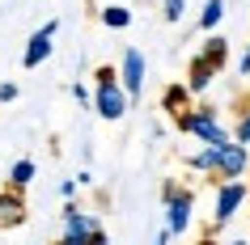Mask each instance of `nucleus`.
<instances>
[{"label":"nucleus","mask_w":250,"mask_h":245,"mask_svg":"<svg viewBox=\"0 0 250 245\" xmlns=\"http://www.w3.org/2000/svg\"><path fill=\"white\" fill-rule=\"evenodd\" d=\"M119 85L127 89L132 106L140 102V93H145V55L136 51V47H127V51H123V59H119Z\"/></svg>","instance_id":"obj_8"},{"label":"nucleus","mask_w":250,"mask_h":245,"mask_svg":"<svg viewBox=\"0 0 250 245\" xmlns=\"http://www.w3.org/2000/svg\"><path fill=\"white\" fill-rule=\"evenodd\" d=\"M250 199V182L242 178H221L216 182V211H212V232H221L229 220L242 211V203Z\"/></svg>","instance_id":"obj_2"},{"label":"nucleus","mask_w":250,"mask_h":245,"mask_svg":"<svg viewBox=\"0 0 250 245\" xmlns=\"http://www.w3.org/2000/svg\"><path fill=\"white\" fill-rule=\"evenodd\" d=\"M237 140H242V144H250V106L242 110V118H237Z\"/></svg>","instance_id":"obj_19"},{"label":"nucleus","mask_w":250,"mask_h":245,"mask_svg":"<svg viewBox=\"0 0 250 245\" xmlns=\"http://www.w3.org/2000/svg\"><path fill=\"white\" fill-rule=\"evenodd\" d=\"M98 17H102L106 30H127V26H132V9H123V4H106Z\"/></svg>","instance_id":"obj_15"},{"label":"nucleus","mask_w":250,"mask_h":245,"mask_svg":"<svg viewBox=\"0 0 250 245\" xmlns=\"http://www.w3.org/2000/svg\"><path fill=\"white\" fill-rule=\"evenodd\" d=\"M72 97H77L81 106H93V97H89V89H85V85H72Z\"/></svg>","instance_id":"obj_22"},{"label":"nucleus","mask_w":250,"mask_h":245,"mask_svg":"<svg viewBox=\"0 0 250 245\" xmlns=\"http://www.w3.org/2000/svg\"><path fill=\"white\" fill-rule=\"evenodd\" d=\"M55 34H60V21H42L34 34H30V42H26V51H21V64L26 68H39V64H47L51 59V51H55Z\"/></svg>","instance_id":"obj_7"},{"label":"nucleus","mask_w":250,"mask_h":245,"mask_svg":"<svg viewBox=\"0 0 250 245\" xmlns=\"http://www.w3.org/2000/svg\"><path fill=\"white\" fill-rule=\"evenodd\" d=\"M225 21V0H208L204 4V13H199V30L208 34V30H216Z\"/></svg>","instance_id":"obj_16"},{"label":"nucleus","mask_w":250,"mask_h":245,"mask_svg":"<svg viewBox=\"0 0 250 245\" xmlns=\"http://www.w3.org/2000/svg\"><path fill=\"white\" fill-rule=\"evenodd\" d=\"M127 106H132V97H127V89H123L119 80H110V85H93V106H89V110H98V118L119 123V118L127 114Z\"/></svg>","instance_id":"obj_5"},{"label":"nucleus","mask_w":250,"mask_h":245,"mask_svg":"<svg viewBox=\"0 0 250 245\" xmlns=\"http://www.w3.org/2000/svg\"><path fill=\"white\" fill-rule=\"evenodd\" d=\"M161 203H166V211H170L174 237L191 228V211H195V190H191V186H183V182H166V186H161Z\"/></svg>","instance_id":"obj_4"},{"label":"nucleus","mask_w":250,"mask_h":245,"mask_svg":"<svg viewBox=\"0 0 250 245\" xmlns=\"http://www.w3.org/2000/svg\"><path fill=\"white\" fill-rule=\"evenodd\" d=\"M237 72H242V76H250V51L237 55Z\"/></svg>","instance_id":"obj_23"},{"label":"nucleus","mask_w":250,"mask_h":245,"mask_svg":"<svg viewBox=\"0 0 250 245\" xmlns=\"http://www.w3.org/2000/svg\"><path fill=\"white\" fill-rule=\"evenodd\" d=\"M199 55H204V59H212L216 68H225V64H229V38H221V34H212V30H208V38H204Z\"/></svg>","instance_id":"obj_12"},{"label":"nucleus","mask_w":250,"mask_h":245,"mask_svg":"<svg viewBox=\"0 0 250 245\" xmlns=\"http://www.w3.org/2000/svg\"><path fill=\"white\" fill-rule=\"evenodd\" d=\"M216 72H221V68L212 64V59L195 55V59L187 64V89H191V93H204V89L212 85V80H216Z\"/></svg>","instance_id":"obj_9"},{"label":"nucleus","mask_w":250,"mask_h":245,"mask_svg":"<svg viewBox=\"0 0 250 245\" xmlns=\"http://www.w3.org/2000/svg\"><path fill=\"white\" fill-rule=\"evenodd\" d=\"M187 169H191V173H212V169H216V144H204L199 152H191L187 156Z\"/></svg>","instance_id":"obj_13"},{"label":"nucleus","mask_w":250,"mask_h":245,"mask_svg":"<svg viewBox=\"0 0 250 245\" xmlns=\"http://www.w3.org/2000/svg\"><path fill=\"white\" fill-rule=\"evenodd\" d=\"M9 102H17V85H13V80L0 85V106H9Z\"/></svg>","instance_id":"obj_20"},{"label":"nucleus","mask_w":250,"mask_h":245,"mask_svg":"<svg viewBox=\"0 0 250 245\" xmlns=\"http://www.w3.org/2000/svg\"><path fill=\"white\" fill-rule=\"evenodd\" d=\"M191 97H195V93L187 89V80L183 85H166V89H161V110H166V114H178V110L191 106Z\"/></svg>","instance_id":"obj_11"},{"label":"nucleus","mask_w":250,"mask_h":245,"mask_svg":"<svg viewBox=\"0 0 250 245\" xmlns=\"http://www.w3.org/2000/svg\"><path fill=\"white\" fill-rule=\"evenodd\" d=\"M250 169V152H246V144L242 140H225V144H216V182L221 178H242Z\"/></svg>","instance_id":"obj_6"},{"label":"nucleus","mask_w":250,"mask_h":245,"mask_svg":"<svg viewBox=\"0 0 250 245\" xmlns=\"http://www.w3.org/2000/svg\"><path fill=\"white\" fill-rule=\"evenodd\" d=\"M72 194H77V178H64L60 182V199H72Z\"/></svg>","instance_id":"obj_21"},{"label":"nucleus","mask_w":250,"mask_h":245,"mask_svg":"<svg viewBox=\"0 0 250 245\" xmlns=\"http://www.w3.org/2000/svg\"><path fill=\"white\" fill-rule=\"evenodd\" d=\"M26 220V199H21V190H9L0 194V228H17Z\"/></svg>","instance_id":"obj_10"},{"label":"nucleus","mask_w":250,"mask_h":245,"mask_svg":"<svg viewBox=\"0 0 250 245\" xmlns=\"http://www.w3.org/2000/svg\"><path fill=\"white\" fill-rule=\"evenodd\" d=\"M110 80H119V68L102 64V68H98V72H93V85H110Z\"/></svg>","instance_id":"obj_18"},{"label":"nucleus","mask_w":250,"mask_h":245,"mask_svg":"<svg viewBox=\"0 0 250 245\" xmlns=\"http://www.w3.org/2000/svg\"><path fill=\"white\" fill-rule=\"evenodd\" d=\"M174 127L187 131V135H195L199 144H225V140H233L229 131L221 127V110L216 106H187V110H178L174 114Z\"/></svg>","instance_id":"obj_1"},{"label":"nucleus","mask_w":250,"mask_h":245,"mask_svg":"<svg viewBox=\"0 0 250 245\" xmlns=\"http://www.w3.org/2000/svg\"><path fill=\"white\" fill-rule=\"evenodd\" d=\"M64 241H72V245H81V241L102 245V241H106V228L98 224V216L81 211L72 199H64Z\"/></svg>","instance_id":"obj_3"},{"label":"nucleus","mask_w":250,"mask_h":245,"mask_svg":"<svg viewBox=\"0 0 250 245\" xmlns=\"http://www.w3.org/2000/svg\"><path fill=\"white\" fill-rule=\"evenodd\" d=\"M161 13H166V21H183V13H187V0H161Z\"/></svg>","instance_id":"obj_17"},{"label":"nucleus","mask_w":250,"mask_h":245,"mask_svg":"<svg viewBox=\"0 0 250 245\" xmlns=\"http://www.w3.org/2000/svg\"><path fill=\"white\" fill-rule=\"evenodd\" d=\"M34 173H39V165H34L30 156H21V161L9 169V186H13V190H26L30 182H34Z\"/></svg>","instance_id":"obj_14"}]
</instances>
